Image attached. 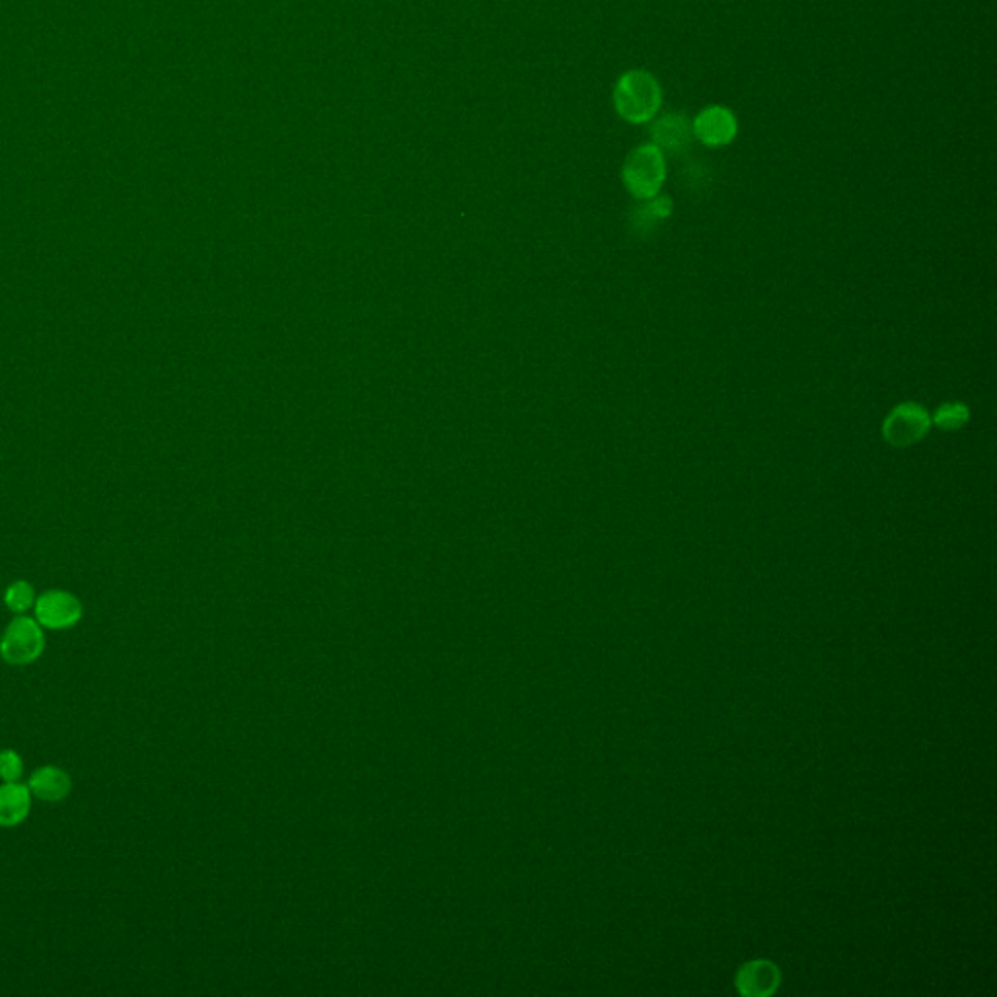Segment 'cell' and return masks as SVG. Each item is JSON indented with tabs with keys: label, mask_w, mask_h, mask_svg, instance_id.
<instances>
[{
	"label": "cell",
	"mask_w": 997,
	"mask_h": 997,
	"mask_svg": "<svg viewBox=\"0 0 997 997\" xmlns=\"http://www.w3.org/2000/svg\"><path fill=\"white\" fill-rule=\"evenodd\" d=\"M662 105V88L649 70L634 69L624 72L614 87V107L627 123L642 125L655 120Z\"/></svg>",
	"instance_id": "6da1fadb"
},
{
	"label": "cell",
	"mask_w": 997,
	"mask_h": 997,
	"mask_svg": "<svg viewBox=\"0 0 997 997\" xmlns=\"http://www.w3.org/2000/svg\"><path fill=\"white\" fill-rule=\"evenodd\" d=\"M622 180L635 200L657 197L667 180V158L662 150L653 143L634 148L622 166Z\"/></svg>",
	"instance_id": "7a4b0ae2"
},
{
	"label": "cell",
	"mask_w": 997,
	"mask_h": 997,
	"mask_svg": "<svg viewBox=\"0 0 997 997\" xmlns=\"http://www.w3.org/2000/svg\"><path fill=\"white\" fill-rule=\"evenodd\" d=\"M44 649V627L35 618H14L0 637V657L12 667L32 665L42 657Z\"/></svg>",
	"instance_id": "3957f363"
},
{
	"label": "cell",
	"mask_w": 997,
	"mask_h": 997,
	"mask_svg": "<svg viewBox=\"0 0 997 997\" xmlns=\"http://www.w3.org/2000/svg\"><path fill=\"white\" fill-rule=\"evenodd\" d=\"M931 427L928 409L914 401H904L886 416L883 423V437L896 449H906L919 443Z\"/></svg>",
	"instance_id": "277c9868"
},
{
	"label": "cell",
	"mask_w": 997,
	"mask_h": 997,
	"mask_svg": "<svg viewBox=\"0 0 997 997\" xmlns=\"http://www.w3.org/2000/svg\"><path fill=\"white\" fill-rule=\"evenodd\" d=\"M35 620L42 627L61 632L79 624L84 616V608L69 590H47L35 599Z\"/></svg>",
	"instance_id": "5b68a950"
},
{
	"label": "cell",
	"mask_w": 997,
	"mask_h": 997,
	"mask_svg": "<svg viewBox=\"0 0 997 997\" xmlns=\"http://www.w3.org/2000/svg\"><path fill=\"white\" fill-rule=\"evenodd\" d=\"M650 143L662 150V155L684 157L694 145V125L686 113L670 112L650 123Z\"/></svg>",
	"instance_id": "8992f818"
},
{
	"label": "cell",
	"mask_w": 997,
	"mask_h": 997,
	"mask_svg": "<svg viewBox=\"0 0 997 997\" xmlns=\"http://www.w3.org/2000/svg\"><path fill=\"white\" fill-rule=\"evenodd\" d=\"M694 137L705 147L720 148L730 145L738 133L737 115L725 105H707L692 120Z\"/></svg>",
	"instance_id": "52a82bcc"
},
{
	"label": "cell",
	"mask_w": 997,
	"mask_h": 997,
	"mask_svg": "<svg viewBox=\"0 0 997 997\" xmlns=\"http://www.w3.org/2000/svg\"><path fill=\"white\" fill-rule=\"evenodd\" d=\"M27 788L34 797L47 803H59L67 798L72 790V780L69 773L57 766H42L37 768L27 781Z\"/></svg>",
	"instance_id": "ba28073f"
},
{
	"label": "cell",
	"mask_w": 997,
	"mask_h": 997,
	"mask_svg": "<svg viewBox=\"0 0 997 997\" xmlns=\"http://www.w3.org/2000/svg\"><path fill=\"white\" fill-rule=\"evenodd\" d=\"M32 807V791L20 781L0 785V828H14L24 823Z\"/></svg>",
	"instance_id": "9c48e42d"
},
{
	"label": "cell",
	"mask_w": 997,
	"mask_h": 997,
	"mask_svg": "<svg viewBox=\"0 0 997 997\" xmlns=\"http://www.w3.org/2000/svg\"><path fill=\"white\" fill-rule=\"evenodd\" d=\"M672 215V201L668 197H653L642 201L630 215V226L637 236H649Z\"/></svg>",
	"instance_id": "30bf717a"
},
{
	"label": "cell",
	"mask_w": 997,
	"mask_h": 997,
	"mask_svg": "<svg viewBox=\"0 0 997 997\" xmlns=\"http://www.w3.org/2000/svg\"><path fill=\"white\" fill-rule=\"evenodd\" d=\"M4 604L14 614H26L35 604V590L27 581H14L4 590Z\"/></svg>",
	"instance_id": "8fae6325"
},
{
	"label": "cell",
	"mask_w": 997,
	"mask_h": 997,
	"mask_svg": "<svg viewBox=\"0 0 997 997\" xmlns=\"http://www.w3.org/2000/svg\"><path fill=\"white\" fill-rule=\"evenodd\" d=\"M968 421V408L959 401H949L937 409L931 423H936L941 431H956Z\"/></svg>",
	"instance_id": "7c38bea8"
},
{
	"label": "cell",
	"mask_w": 997,
	"mask_h": 997,
	"mask_svg": "<svg viewBox=\"0 0 997 997\" xmlns=\"http://www.w3.org/2000/svg\"><path fill=\"white\" fill-rule=\"evenodd\" d=\"M24 775V762L22 756L14 750H2L0 752V780L20 781Z\"/></svg>",
	"instance_id": "4fadbf2b"
}]
</instances>
